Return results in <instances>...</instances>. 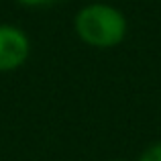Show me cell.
Segmentation results:
<instances>
[{
  "label": "cell",
  "mask_w": 161,
  "mask_h": 161,
  "mask_svg": "<svg viewBox=\"0 0 161 161\" xmlns=\"http://www.w3.org/2000/svg\"><path fill=\"white\" fill-rule=\"evenodd\" d=\"M74 27L86 45L96 49L116 47L126 37V19L108 4H90L75 14Z\"/></svg>",
  "instance_id": "obj_1"
},
{
  "label": "cell",
  "mask_w": 161,
  "mask_h": 161,
  "mask_svg": "<svg viewBox=\"0 0 161 161\" xmlns=\"http://www.w3.org/2000/svg\"><path fill=\"white\" fill-rule=\"evenodd\" d=\"M31 43L25 31L12 25H0V71H12L27 61Z\"/></svg>",
  "instance_id": "obj_2"
},
{
  "label": "cell",
  "mask_w": 161,
  "mask_h": 161,
  "mask_svg": "<svg viewBox=\"0 0 161 161\" xmlns=\"http://www.w3.org/2000/svg\"><path fill=\"white\" fill-rule=\"evenodd\" d=\"M139 161H161V141L143 151V155L139 157Z\"/></svg>",
  "instance_id": "obj_3"
},
{
  "label": "cell",
  "mask_w": 161,
  "mask_h": 161,
  "mask_svg": "<svg viewBox=\"0 0 161 161\" xmlns=\"http://www.w3.org/2000/svg\"><path fill=\"white\" fill-rule=\"evenodd\" d=\"M25 6H49V4L57 2V0H19Z\"/></svg>",
  "instance_id": "obj_4"
},
{
  "label": "cell",
  "mask_w": 161,
  "mask_h": 161,
  "mask_svg": "<svg viewBox=\"0 0 161 161\" xmlns=\"http://www.w3.org/2000/svg\"><path fill=\"white\" fill-rule=\"evenodd\" d=\"M112 161H125V159H112Z\"/></svg>",
  "instance_id": "obj_5"
}]
</instances>
